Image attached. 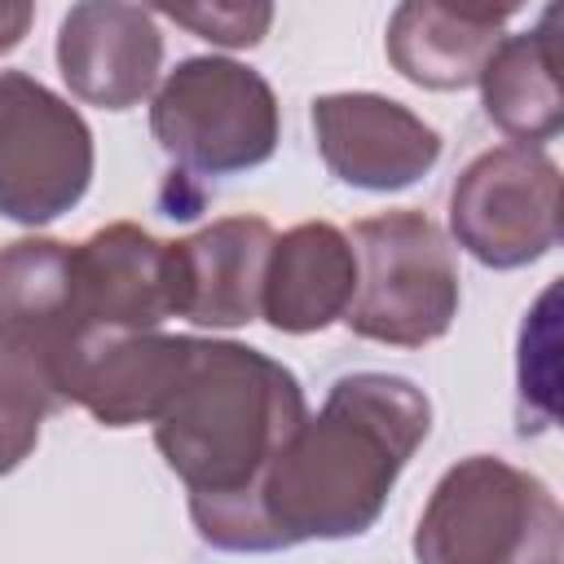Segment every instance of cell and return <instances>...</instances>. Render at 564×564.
Masks as SVG:
<instances>
[{
    "label": "cell",
    "instance_id": "1",
    "mask_svg": "<svg viewBox=\"0 0 564 564\" xmlns=\"http://www.w3.org/2000/svg\"><path fill=\"white\" fill-rule=\"evenodd\" d=\"M432 432V401L388 370L339 375L278 445L251 494V551L361 538Z\"/></svg>",
    "mask_w": 564,
    "mask_h": 564
},
{
    "label": "cell",
    "instance_id": "7",
    "mask_svg": "<svg viewBox=\"0 0 564 564\" xmlns=\"http://www.w3.org/2000/svg\"><path fill=\"white\" fill-rule=\"evenodd\" d=\"M449 234L485 269H524L560 242V163L542 145H494L449 189Z\"/></svg>",
    "mask_w": 564,
    "mask_h": 564
},
{
    "label": "cell",
    "instance_id": "16",
    "mask_svg": "<svg viewBox=\"0 0 564 564\" xmlns=\"http://www.w3.org/2000/svg\"><path fill=\"white\" fill-rule=\"evenodd\" d=\"M498 40L502 31L476 26L441 0H401L388 18L383 48L401 79L432 93H458L480 79Z\"/></svg>",
    "mask_w": 564,
    "mask_h": 564
},
{
    "label": "cell",
    "instance_id": "15",
    "mask_svg": "<svg viewBox=\"0 0 564 564\" xmlns=\"http://www.w3.org/2000/svg\"><path fill=\"white\" fill-rule=\"evenodd\" d=\"M555 4L538 26L520 35H502L480 66V106L485 119L511 141L542 145L564 128V97L555 79Z\"/></svg>",
    "mask_w": 564,
    "mask_h": 564
},
{
    "label": "cell",
    "instance_id": "8",
    "mask_svg": "<svg viewBox=\"0 0 564 564\" xmlns=\"http://www.w3.org/2000/svg\"><path fill=\"white\" fill-rule=\"evenodd\" d=\"M326 172L352 189L397 194L423 181L441 159V132L383 93H322L308 106Z\"/></svg>",
    "mask_w": 564,
    "mask_h": 564
},
{
    "label": "cell",
    "instance_id": "18",
    "mask_svg": "<svg viewBox=\"0 0 564 564\" xmlns=\"http://www.w3.org/2000/svg\"><path fill=\"white\" fill-rule=\"evenodd\" d=\"M40 423L44 419H31L22 410L0 405V476L18 471L26 463V454L40 445Z\"/></svg>",
    "mask_w": 564,
    "mask_h": 564
},
{
    "label": "cell",
    "instance_id": "4",
    "mask_svg": "<svg viewBox=\"0 0 564 564\" xmlns=\"http://www.w3.org/2000/svg\"><path fill=\"white\" fill-rule=\"evenodd\" d=\"M357 291L344 326L357 339L388 348H423L449 335L458 317V260L441 225L414 207L379 212L352 225Z\"/></svg>",
    "mask_w": 564,
    "mask_h": 564
},
{
    "label": "cell",
    "instance_id": "11",
    "mask_svg": "<svg viewBox=\"0 0 564 564\" xmlns=\"http://www.w3.org/2000/svg\"><path fill=\"white\" fill-rule=\"evenodd\" d=\"M273 247L264 216H220L198 234L167 242L172 317L234 330L260 317V282Z\"/></svg>",
    "mask_w": 564,
    "mask_h": 564
},
{
    "label": "cell",
    "instance_id": "9",
    "mask_svg": "<svg viewBox=\"0 0 564 564\" xmlns=\"http://www.w3.org/2000/svg\"><path fill=\"white\" fill-rule=\"evenodd\" d=\"M198 335L88 330L62 370L66 405H84L101 427L154 423L189 370Z\"/></svg>",
    "mask_w": 564,
    "mask_h": 564
},
{
    "label": "cell",
    "instance_id": "2",
    "mask_svg": "<svg viewBox=\"0 0 564 564\" xmlns=\"http://www.w3.org/2000/svg\"><path fill=\"white\" fill-rule=\"evenodd\" d=\"M304 414L291 366L238 339H194L189 370L154 419V445L185 485L207 546L251 551L256 480Z\"/></svg>",
    "mask_w": 564,
    "mask_h": 564
},
{
    "label": "cell",
    "instance_id": "21",
    "mask_svg": "<svg viewBox=\"0 0 564 564\" xmlns=\"http://www.w3.org/2000/svg\"><path fill=\"white\" fill-rule=\"evenodd\" d=\"M141 9H154V13H163V18H172L176 26H185L189 31V22H194V13L203 9V0H137Z\"/></svg>",
    "mask_w": 564,
    "mask_h": 564
},
{
    "label": "cell",
    "instance_id": "13",
    "mask_svg": "<svg viewBox=\"0 0 564 564\" xmlns=\"http://www.w3.org/2000/svg\"><path fill=\"white\" fill-rule=\"evenodd\" d=\"M357 291V251L348 234L330 220H304L286 234H273L260 317L282 335H313L344 317Z\"/></svg>",
    "mask_w": 564,
    "mask_h": 564
},
{
    "label": "cell",
    "instance_id": "17",
    "mask_svg": "<svg viewBox=\"0 0 564 564\" xmlns=\"http://www.w3.org/2000/svg\"><path fill=\"white\" fill-rule=\"evenodd\" d=\"M273 26V0H203L189 35L216 48H256Z\"/></svg>",
    "mask_w": 564,
    "mask_h": 564
},
{
    "label": "cell",
    "instance_id": "19",
    "mask_svg": "<svg viewBox=\"0 0 564 564\" xmlns=\"http://www.w3.org/2000/svg\"><path fill=\"white\" fill-rule=\"evenodd\" d=\"M445 9H454L458 18L476 22V26H489V31H502L529 0H441Z\"/></svg>",
    "mask_w": 564,
    "mask_h": 564
},
{
    "label": "cell",
    "instance_id": "12",
    "mask_svg": "<svg viewBox=\"0 0 564 564\" xmlns=\"http://www.w3.org/2000/svg\"><path fill=\"white\" fill-rule=\"evenodd\" d=\"M75 300L88 330H159L172 317L167 242L132 220L93 229L70 242Z\"/></svg>",
    "mask_w": 564,
    "mask_h": 564
},
{
    "label": "cell",
    "instance_id": "3",
    "mask_svg": "<svg viewBox=\"0 0 564 564\" xmlns=\"http://www.w3.org/2000/svg\"><path fill=\"white\" fill-rule=\"evenodd\" d=\"M560 502L551 485L507 458L467 454L427 494L414 529L423 564H555Z\"/></svg>",
    "mask_w": 564,
    "mask_h": 564
},
{
    "label": "cell",
    "instance_id": "14",
    "mask_svg": "<svg viewBox=\"0 0 564 564\" xmlns=\"http://www.w3.org/2000/svg\"><path fill=\"white\" fill-rule=\"evenodd\" d=\"M88 335L75 300V256L57 238H13L0 247V339L35 348L66 370L70 348Z\"/></svg>",
    "mask_w": 564,
    "mask_h": 564
},
{
    "label": "cell",
    "instance_id": "20",
    "mask_svg": "<svg viewBox=\"0 0 564 564\" xmlns=\"http://www.w3.org/2000/svg\"><path fill=\"white\" fill-rule=\"evenodd\" d=\"M35 22V0H0V57L13 53Z\"/></svg>",
    "mask_w": 564,
    "mask_h": 564
},
{
    "label": "cell",
    "instance_id": "10",
    "mask_svg": "<svg viewBox=\"0 0 564 564\" xmlns=\"http://www.w3.org/2000/svg\"><path fill=\"white\" fill-rule=\"evenodd\" d=\"M57 70L75 101L141 106L163 70V35L137 0H75L57 26Z\"/></svg>",
    "mask_w": 564,
    "mask_h": 564
},
{
    "label": "cell",
    "instance_id": "5",
    "mask_svg": "<svg viewBox=\"0 0 564 564\" xmlns=\"http://www.w3.org/2000/svg\"><path fill=\"white\" fill-rule=\"evenodd\" d=\"M150 132L181 176H234L273 159L282 110L260 70L203 53L163 75L150 101Z\"/></svg>",
    "mask_w": 564,
    "mask_h": 564
},
{
    "label": "cell",
    "instance_id": "6",
    "mask_svg": "<svg viewBox=\"0 0 564 564\" xmlns=\"http://www.w3.org/2000/svg\"><path fill=\"white\" fill-rule=\"evenodd\" d=\"M93 163L88 119L26 70H0V216L53 225L88 194Z\"/></svg>",
    "mask_w": 564,
    "mask_h": 564
}]
</instances>
